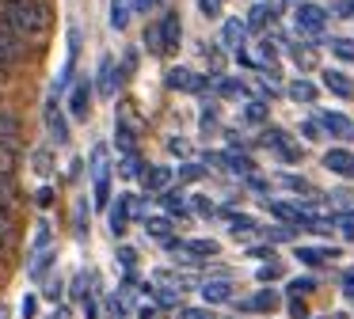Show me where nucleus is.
Returning a JSON list of instances; mask_svg holds the SVG:
<instances>
[{
    "mask_svg": "<svg viewBox=\"0 0 354 319\" xmlns=\"http://www.w3.org/2000/svg\"><path fill=\"white\" fill-rule=\"evenodd\" d=\"M0 23L27 42H42L50 35L54 15H50L46 0H0Z\"/></svg>",
    "mask_w": 354,
    "mask_h": 319,
    "instance_id": "1",
    "label": "nucleus"
},
{
    "mask_svg": "<svg viewBox=\"0 0 354 319\" xmlns=\"http://www.w3.org/2000/svg\"><path fill=\"white\" fill-rule=\"evenodd\" d=\"M27 57H31V42L19 38L16 30H8L4 23H0V68L12 72V68H19Z\"/></svg>",
    "mask_w": 354,
    "mask_h": 319,
    "instance_id": "2",
    "label": "nucleus"
},
{
    "mask_svg": "<svg viewBox=\"0 0 354 319\" xmlns=\"http://www.w3.org/2000/svg\"><path fill=\"white\" fill-rule=\"evenodd\" d=\"M69 114L77 122H88V114H92V80H77L69 84Z\"/></svg>",
    "mask_w": 354,
    "mask_h": 319,
    "instance_id": "3",
    "label": "nucleus"
},
{
    "mask_svg": "<svg viewBox=\"0 0 354 319\" xmlns=\"http://www.w3.org/2000/svg\"><path fill=\"white\" fill-rule=\"evenodd\" d=\"M293 19H297V30H305V35H320L324 23H328V8H320V4H297Z\"/></svg>",
    "mask_w": 354,
    "mask_h": 319,
    "instance_id": "4",
    "label": "nucleus"
},
{
    "mask_svg": "<svg viewBox=\"0 0 354 319\" xmlns=\"http://www.w3.org/2000/svg\"><path fill=\"white\" fill-rule=\"evenodd\" d=\"M156 27H160V38H164V57H168V53H179V42H183V27H179V12H164Z\"/></svg>",
    "mask_w": 354,
    "mask_h": 319,
    "instance_id": "5",
    "label": "nucleus"
},
{
    "mask_svg": "<svg viewBox=\"0 0 354 319\" xmlns=\"http://www.w3.org/2000/svg\"><path fill=\"white\" fill-rule=\"evenodd\" d=\"M164 84H168L171 91H202L209 80H206V76H194L191 68H171L168 80H164Z\"/></svg>",
    "mask_w": 354,
    "mask_h": 319,
    "instance_id": "6",
    "label": "nucleus"
},
{
    "mask_svg": "<svg viewBox=\"0 0 354 319\" xmlns=\"http://www.w3.org/2000/svg\"><path fill=\"white\" fill-rule=\"evenodd\" d=\"M324 167H328L331 175L354 179V152H346V148H331V152H324Z\"/></svg>",
    "mask_w": 354,
    "mask_h": 319,
    "instance_id": "7",
    "label": "nucleus"
},
{
    "mask_svg": "<svg viewBox=\"0 0 354 319\" xmlns=\"http://www.w3.org/2000/svg\"><path fill=\"white\" fill-rule=\"evenodd\" d=\"M118 84H122V72L115 68V57H111V53H103V57H100V95L111 99L118 91Z\"/></svg>",
    "mask_w": 354,
    "mask_h": 319,
    "instance_id": "8",
    "label": "nucleus"
},
{
    "mask_svg": "<svg viewBox=\"0 0 354 319\" xmlns=\"http://www.w3.org/2000/svg\"><path fill=\"white\" fill-rule=\"evenodd\" d=\"M320 126L328 129L331 137H343V141H351V137H354V122L346 118V114H339V110H324L320 114Z\"/></svg>",
    "mask_w": 354,
    "mask_h": 319,
    "instance_id": "9",
    "label": "nucleus"
},
{
    "mask_svg": "<svg viewBox=\"0 0 354 319\" xmlns=\"http://www.w3.org/2000/svg\"><path fill=\"white\" fill-rule=\"evenodd\" d=\"M130 205H133V194H122L118 202H111V232H115V235H126V224H130Z\"/></svg>",
    "mask_w": 354,
    "mask_h": 319,
    "instance_id": "10",
    "label": "nucleus"
},
{
    "mask_svg": "<svg viewBox=\"0 0 354 319\" xmlns=\"http://www.w3.org/2000/svg\"><path fill=\"white\" fill-rule=\"evenodd\" d=\"M46 129H50V137H54L57 144H69V122H65V114L57 110L54 99H50V106H46Z\"/></svg>",
    "mask_w": 354,
    "mask_h": 319,
    "instance_id": "11",
    "label": "nucleus"
},
{
    "mask_svg": "<svg viewBox=\"0 0 354 319\" xmlns=\"http://www.w3.org/2000/svg\"><path fill=\"white\" fill-rule=\"evenodd\" d=\"M278 300H282V296H278L274 289H259V293L248 296V300L240 304V308H244V311H274V308H278Z\"/></svg>",
    "mask_w": 354,
    "mask_h": 319,
    "instance_id": "12",
    "label": "nucleus"
},
{
    "mask_svg": "<svg viewBox=\"0 0 354 319\" xmlns=\"http://www.w3.org/2000/svg\"><path fill=\"white\" fill-rule=\"evenodd\" d=\"M244 38H248V19H225V27H221V42L229 46V50L244 46Z\"/></svg>",
    "mask_w": 354,
    "mask_h": 319,
    "instance_id": "13",
    "label": "nucleus"
},
{
    "mask_svg": "<svg viewBox=\"0 0 354 319\" xmlns=\"http://www.w3.org/2000/svg\"><path fill=\"white\" fill-rule=\"evenodd\" d=\"M202 300H206V304H225V300H232V285H229L225 278L206 281V285H202Z\"/></svg>",
    "mask_w": 354,
    "mask_h": 319,
    "instance_id": "14",
    "label": "nucleus"
},
{
    "mask_svg": "<svg viewBox=\"0 0 354 319\" xmlns=\"http://www.w3.org/2000/svg\"><path fill=\"white\" fill-rule=\"evenodd\" d=\"M324 88H328L331 95H339V99H351L354 95L351 80H346L343 72H335V68H324Z\"/></svg>",
    "mask_w": 354,
    "mask_h": 319,
    "instance_id": "15",
    "label": "nucleus"
},
{
    "mask_svg": "<svg viewBox=\"0 0 354 319\" xmlns=\"http://www.w3.org/2000/svg\"><path fill=\"white\" fill-rule=\"evenodd\" d=\"M267 23H274V4H267V0H259V4L248 12V30H263Z\"/></svg>",
    "mask_w": 354,
    "mask_h": 319,
    "instance_id": "16",
    "label": "nucleus"
},
{
    "mask_svg": "<svg viewBox=\"0 0 354 319\" xmlns=\"http://www.w3.org/2000/svg\"><path fill=\"white\" fill-rule=\"evenodd\" d=\"M141 179H145V190H164L171 182V167H149Z\"/></svg>",
    "mask_w": 354,
    "mask_h": 319,
    "instance_id": "17",
    "label": "nucleus"
},
{
    "mask_svg": "<svg viewBox=\"0 0 354 319\" xmlns=\"http://www.w3.org/2000/svg\"><path fill=\"white\" fill-rule=\"evenodd\" d=\"M297 258L305 266H320V262H328V258H335V251H328V247H297Z\"/></svg>",
    "mask_w": 354,
    "mask_h": 319,
    "instance_id": "18",
    "label": "nucleus"
},
{
    "mask_svg": "<svg viewBox=\"0 0 354 319\" xmlns=\"http://www.w3.org/2000/svg\"><path fill=\"white\" fill-rule=\"evenodd\" d=\"M130 12H133V4H130V0H111V27H115V30H122L126 23H130Z\"/></svg>",
    "mask_w": 354,
    "mask_h": 319,
    "instance_id": "19",
    "label": "nucleus"
},
{
    "mask_svg": "<svg viewBox=\"0 0 354 319\" xmlns=\"http://www.w3.org/2000/svg\"><path fill=\"white\" fill-rule=\"evenodd\" d=\"M290 99H293V103H313V99H316V84L293 80V84H290Z\"/></svg>",
    "mask_w": 354,
    "mask_h": 319,
    "instance_id": "20",
    "label": "nucleus"
},
{
    "mask_svg": "<svg viewBox=\"0 0 354 319\" xmlns=\"http://www.w3.org/2000/svg\"><path fill=\"white\" fill-rule=\"evenodd\" d=\"M16 240V220H12V209H0V247H8Z\"/></svg>",
    "mask_w": 354,
    "mask_h": 319,
    "instance_id": "21",
    "label": "nucleus"
},
{
    "mask_svg": "<svg viewBox=\"0 0 354 319\" xmlns=\"http://www.w3.org/2000/svg\"><path fill=\"white\" fill-rule=\"evenodd\" d=\"M217 91H221L225 99H240V95H248V88L240 80H232V76H221V80H217Z\"/></svg>",
    "mask_w": 354,
    "mask_h": 319,
    "instance_id": "22",
    "label": "nucleus"
},
{
    "mask_svg": "<svg viewBox=\"0 0 354 319\" xmlns=\"http://www.w3.org/2000/svg\"><path fill=\"white\" fill-rule=\"evenodd\" d=\"M145 232H149V235H156V240H168L171 220H168V217H145Z\"/></svg>",
    "mask_w": 354,
    "mask_h": 319,
    "instance_id": "23",
    "label": "nucleus"
},
{
    "mask_svg": "<svg viewBox=\"0 0 354 319\" xmlns=\"http://www.w3.org/2000/svg\"><path fill=\"white\" fill-rule=\"evenodd\" d=\"M145 50L153 53V57H164V38H160V27H145Z\"/></svg>",
    "mask_w": 354,
    "mask_h": 319,
    "instance_id": "24",
    "label": "nucleus"
},
{
    "mask_svg": "<svg viewBox=\"0 0 354 319\" xmlns=\"http://www.w3.org/2000/svg\"><path fill=\"white\" fill-rule=\"evenodd\" d=\"M12 171H16V148H12V141H0V175Z\"/></svg>",
    "mask_w": 354,
    "mask_h": 319,
    "instance_id": "25",
    "label": "nucleus"
},
{
    "mask_svg": "<svg viewBox=\"0 0 354 319\" xmlns=\"http://www.w3.org/2000/svg\"><path fill=\"white\" fill-rule=\"evenodd\" d=\"M183 251L202 255V258H214V255H217V243H214V240H191V243H183Z\"/></svg>",
    "mask_w": 354,
    "mask_h": 319,
    "instance_id": "26",
    "label": "nucleus"
},
{
    "mask_svg": "<svg viewBox=\"0 0 354 319\" xmlns=\"http://www.w3.org/2000/svg\"><path fill=\"white\" fill-rule=\"evenodd\" d=\"M118 171H122V179H138V175H141V160H138V152H126L122 164H118Z\"/></svg>",
    "mask_w": 354,
    "mask_h": 319,
    "instance_id": "27",
    "label": "nucleus"
},
{
    "mask_svg": "<svg viewBox=\"0 0 354 319\" xmlns=\"http://www.w3.org/2000/svg\"><path fill=\"white\" fill-rule=\"evenodd\" d=\"M331 53L339 61H354V38H331Z\"/></svg>",
    "mask_w": 354,
    "mask_h": 319,
    "instance_id": "28",
    "label": "nucleus"
},
{
    "mask_svg": "<svg viewBox=\"0 0 354 319\" xmlns=\"http://www.w3.org/2000/svg\"><path fill=\"white\" fill-rule=\"evenodd\" d=\"M95 182V209H107L111 205V175L107 179H92Z\"/></svg>",
    "mask_w": 354,
    "mask_h": 319,
    "instance_id": "29",
    "label": "nucleus"
},
{
    "mask_svg": "<svg viewBox=\"0 0 354 319\" xmlns=\"http://www.w3.org/2000/svg\"><path fill=\"white\" fill-rule=\"evenodd\" d=\"M16 202V186H12V175H0V209H12Z\"/></svg>",
    "mask_w": 354,
    "mask_h": 319,
    "instance_id": "30",
    "label": "nucleus"
},
{
    "mask_svg": "<svg viewBox=\"0 0 354 319\" xmlns=\"http://www.w3.org/2000/svg\"><path fill=\"white\" fill-rule=\"evenodd\" d=\"M164 209H168V213H187L183 190H168V194H164Z\"/></svg>",
    "mask_w": 354,
    "mask_h": 319,
    "instance_id": "31",
    "label": "nucleus"
},
{
    "mask_svg": "<svg viewBox=\"0 0 354 319\" xmlns=\"http://www.w3.org/2000/svg\"><path fill=\"white\" fill-rule=\"evenodd\" d=\"M202 175H206V167H198V164H183V167H179V182H198Z\"/></svg>",
    "mask_w": 354,
    "mask_h": 319,
    "instance_id": "32",
    "label": "nucleus"
},
{
    "mask_svg": "<svg viewBox=\"0 0 354 319\" xmlns=\"http://www.w3.org/2000/svg\"><path fill=\"white\" fill-rule=\"evenodd\" d=\"M50 262H54V255H39V258H35V266H31V278L42 281V278H46V270H50Z\"/></svg>",
    "mask_w": 354,
    "mask_h": 319,
    "instance_id": "33",
    "label": "nucleus"
},
{
    "mask_svg": "<svg viewBox=\"0 0 354 319\" xmlns=\"http://www.w3.org/2000/svg\"><path fill=\"white\" fill-rule=\"evenodd\" d=\"M12 137H16V118H8L0 110V141H12Z\"/></svg>",
    "mask_w": 354,
    "mask_h": 319,
    "instance_id": "34",
    "label": "nucleus"
},
{
    "mask_svg": "<svg viewBox=\"0 0 354 319\" xmlns=\"http://www.w3.org/2000/svg\"><path fill=\"white\" fill-rule=\"evenodd\" d=\"M313 289H316V281H313V278H293V281H290V293H293V296L313 293Z\"/></svg>",
    "mask_w": 354,
    "mask_h": 319,
    "instance_id": "35",
    "label": "nucleus"
},
{
    "mask_svg": "<svg viewBox=\"0 0 354 319\" xmlns=\"http://www.w3.org/2000/svg\"><path fill=\"white\" fill-rule=\"evenodd\" d=\"M133 68H138V50H126L122 68H118V72H122V80H126V76H133Z\"/></svg>",
    "mask_w": 354,
    "mask_h": 319,
    "instance_id": "36",
    "label": "nucleus"
},
{
    "mask_svg": "<svg viewBox=\"0 0 354 319\" xmlns=\"http://www.w3.org/2000/svg\"><path fill=\"white\" fill-rule=\"evenodd\" d=\"M168 152H171V156H191V144H187L183 137H171V141H168Z\"/></svg>",
    "mask_w": 354,
    "mask_h": 319,
    "instance_id": "37",
    "label": "nucleus"
},
{
    "mask_svg": "<svg viewBox=\"0 0 354 319\" xmlns=\"http://www.w3.org/2000/svg\"><path fill=\"white\" fill-rule=\"evenodd\" d=\"M198 12L209 15V19H217V15H221V0H198Z\"/></svg>",
    "mask_w": 354,
    "mask_h": 319,
    "instance_id": "38",
    "label": "nucleus"
},
{
    "mask_svg": "<svg viewBox=\"0 0 354 319\" xmlns=\"http://www.w3.org/2000/svg\"><path fill=\"white\" fill-rule=\"evenodd\" d=\"M35 171H39V175H50V171H54V167H50V152H35Z\"/></svg>",
    "mask_w": 354,
    "mask_h": 319,
    "instance_id": "39",
    "label": "nucleus"
},
{
    "mask_svg": "<svg viewBox=\"0 0 354 319\" xmlns=\"http://www.w3.org/2000/svg\"><path fill=\"white\" fill-rule=\"evenodd\" d=\"M19 311H24V319H35V311H39V296L27 293V296H24V304H19Z\"/></svg>",
    "mask_w": 354,
    "mask_h": 319,
    "instance_id": "40",
    "label": "nucleus"
},
{
    "mask_svg": "<svg viewBox=\"0 0 354 319\" xmlns=\"http://www.w3.org/2000/svg\"><path fill=\"white\" fill-rule=\"evenodd\" d=\"M244 118H248V122H263V118H267V106H263V103H248Z\"/></svg>",
    "mask_w": 354,
    "mask_h": 319,
    "instance_id": "41",
    "label": "nucleus"
},
{
    "mask_svg": "<svg viewBox=\"0 0 354 319\" xmlns=\"http://www.w3.org/2000/svg\"><path fill=\"white\" fill-rule=\"evenodd\" d=\"M274 278H282V266H278V262L259 266V281H274Z\"/></svg>",
    "mask_w": 354,
    "mask_h": 319,
    "instance_id": "42",
    "label": "nucleus"
},
{
    "mask_svg": "<svg viewBox=\"0 0 354 319\" xmlns=\"http://www.w3.org/2000/svg\"><path fill=\"white\" fill-rule=\"evenodd\" d=\"M267 240L286 243V240H293V228H267Z\"/></svg>",
    "mask_w": 354,
    "mask_h": 319,
    "instance_id": "43",
    "label": "nucleus"
},
{
    "mask_svg": "<svg viewBox=\"0 0 354 319\" xmlns=\"http://www.w3.org/2000/svg\"><path fill=\"white\" fill-rule=\"evenodd\" d=\"M118 262H122L126 270H130V266L138 262V251H133V247H118Z\"/></svg>",
    "mask_w": 354,
    "mask_h": 319,
    "instance_id": "44",
    "label": "nucleus"
},
{
    "mask_svg": "<svg viewBox=\"0 0 354 319\" xmlns=\"http://www.w3.org/2000/svg\"><path fill=\"white\" fill-rule=\"evenodd\" d=\"M252 228H255V220L252 217H232V232H252Z\"/></svg>",
    "mask_w": 354,
    "mask_h": 319,
    "instance_id": "45",
    "label": "nucleus"
},
{
    "mask_svg": "<svg viewBox=\"0 0 354 319\" xmlns=\"http://www.w3.org/2000/svg\"><path fill=\"white\" fill-rule=\"evenodd\" d=\"M156 296H160V304H164V308H176V304H179V293H176V289H160Z\"/></svg>",
    "mask_w": 354,
    "mask_h": 319,
    "instance_id": "46",
    "label": "nucleus"
},
{
    "mask_svg": "<svg viewBox=\"0 0 354 319\" xmlns=\"http://www.w3.org/2000/svg\"><path fill=\"white\" fill-rule=\"evenodd\" d=\"M282 182H286L290 190H308V182H305V179H297V175H282Z\"/></svg>",
    "mask_w": 354,
    "mask_h": 319,
    "instance_id": "47",
    "label": "nucleus"
},
{
    "mask_svg": "<svg viewBox=\"0 0 354 319\" xmlns=\"http://www.w3.org/2000/svg\"><path fill=\"white\" fill-rule=\"evenodd\" d=\"M339 228H343V235H346V240H354V213H346V217L339 220Z\"/></svg>",
    "mask_w": 354,
    "mask_h": 319,
    "instance_id": "48",
    "label": "nucleus"
},
{
    "mask_svg": "<svg viewBox=\"0 0 354 319\" xmlns=\"http://www.w3.org/2000/svg\"><path fill=\"white\" fill-rule=\"evenodd\" d=\"M84 217H88V202H80V205H77V232H80V235L88 232V228H84Z\"/></svg>",
    "mask_w": 354,
    "mask_h": 319,
    "instance_id": "49",
    "label": "nucleus"
},
{
    "mask_svg": "<svg viewBox=\"0 0 354 319\" xmlns=\"http://www.w3.org/2000/svg\"><path fill=\"white\" fill-rule=\"evenodd\" d=\"M35 202H39L42 209H46V205H54V190H50V186H42V190H39V197H35Z\"/></svg>",
    "mask_w": 354,
    "mask_h": 319,
    "instance_id": "50",
    "label": "nucleus"
},
{
    "mask_svg": "<svg viewBox=\"0 0 354 319\" xmlns=\"http://www.w3.org/2000/svg\"><path fill=\"white\" fill-rule=\"evenodd\" d=\"M50 243V224H39V235H35V247H46Z\"/></svg>",
    "mask_w": 354,
    "mask_h": 319,
    "instance_id": "51",
    "label": "nucleus"
},
{
    "mask_svg": "<svg viewBox=\"0 0 354 319\" xmlns=\"http://www.w3.org/2000/svg\"><path fill=\"white\" fill-rule=\"evenodd\" d=\"M156 4H164V0H133V12H153Z\"/></svg>",
    "mask_w": 354,
    "mask_h": 319,
    "instance_id": "52",
    "label": "nucleus"
},
{
    "mask_svg": "<svg viewBox=\"0 0 354 319\" xmlns=\"http://www.w3.org/2000/svg\"><path fill=\"white\" fill-rule=\"evenodd\" d=\"M183 319H214V316H209L206 308H187V311H183Z\"/></svg>",
    "mask_w": 354,
    "mask_h": 319,
    "instance_id": "53",
    "label": "nucleus"
},
{
    "mask_svg": "<svg viewBox=\"0 0 354 319\" xmlns=\"http://www.w3.org/2000/svg\"><path fill=\"white\" fill-rule=\"evenodd\" d=\"M301 133H305L308 141H316V133H320V122H305V126H301Z\"/></svg>",
    "mask_w": 354,
    "mask_h": 319,
    "instance_id": "54",
    "label": "nucleus"
},
{
    "mask_svg": "<svg viewBox=\"0 0 354 319\" xmlns=\"http://www.w3.org/2000/svg\"><path fill=\"white\" fill-rule=\"evenodd\" d=\"M194 213H202V217H209V213H214V205H209L206 197H194Z\"/></svg>",
    "mask_w": 354,
    "mask_h": 319,
    "instance_id": "55",
    "label": "nucleus"
},
{
    "mask_svg": "<svg viewBox=\"0 0 354 319\" xmlns=\"http://www.w3.org/2000/svg\"><path fill=\"white\" fill-rule=\"evenodd\" d=\"M290 316H293V319H305V304H301L297 296L290 300Z\"/></svg>",
    "mask_w": 354,
    "mask_h": 319,
    "instance_id": "56",
    "label": "nucleus"
},
{
    "mask_svg": "<svg viewBox=\"0 0 354 319\" xmlns=\"http://www.w3.org/2000/svg\"><path fill=\"white\" fill-rule=\"evenodd\" d=\"M84 316H88V319H100V308H95L92 296H84Z\"/></svg>",
    "mask_w": 354,
    "mask_h": 319,
    "instance_id": "57",
    "label": "nucleus"
},
{
    "mask_svg": "<svg viewBox=\"0 0 354 319\" xmlns=\"http://www.w3.org/2000/svg\"><path fill=\"white\" fill-rule=\"evenodd\" d=\"M62 296V281H50V289H46V300H57Z\"/></svg>",
    "mask_w": 354,
    "mask_h": 319,
    "instance_id": "58",
    "label": "nucleus"
},
{
    "mask_svg": "<svg viewBox=\"0 0 354 319\" xmlns=\"http://www.w3.org/2000/svg\"><path fill=\"white\" fill-rule=\"evenodd\" d=\"M343 293L354 300V273H346V278H343Z\"/></svg>",
    "mask_w": 354,
    "mask_h": 319,
    "instance_id": "59",
    "label": "nucleus"
},
{
    "mask_svg": "<svg viewBox=\"0 0 354 319\" xmlns=\"http://www.w3.org/2000/svg\"><path fill=\"white\" fill-rule=\"evenodd\" d=\"M138 319H156V308H153V304H145V308H138Z\"/></svg>",
    "mask_w": 354,
    "mask_h": 319,
    "instance_id": "60",
    "label": "nucleus"
},
{
    "mask_svg": "<svg viewBox=\"0 0 354 319\" xmlns=\"http://www.w3.org/2000/svg\"><path fill=\"white\" fill-rule=\"evenodd\" d=\"M54 319H69V308H57V311H54Z\"/></svg>",
    "mask_w": 354,
    "mask_h": 319,
    "instance_id": "61",
    "label": "nucleus"
},
{
    "mask_svg": "<svg viewBox=\"0 0 354 319\" xmlns=\"http://www.w3.org/2000/svg\"><path fill=\"white\" fill-rule=\"evenodd\" d=\"M0 319H8V311H4V308H0Z\"/></svg>",
    "mask_w": 354,
    "mask_h": 319,
    "instance_id": "62",
    "label": "nucleus"
},
{
    "mask_svg": "<svg viewBox=\"0 0 354 319\" xmlns=\"http://www.w3.org/2000/svg\"><path fill=\"white\" fill-rule=\"evenodd\" d=\"M0 80H4V68H0Z\"/></svg>",
    "mask_w": 354,
    "mask_h": 319,
    "instance_id": "63",
    "label": "nucleus"
},
{
    "mask_svg": "<svg viewBox=\"0 0 354 319\" xmlns=\"http://www.w3.org/2000/svg\"><path fill=\"white\" fill-rule=\"evenodd\" d=\"M0 251H4V247H0Z\"/></svg>",
    "mask_w": 354,
    "mask_h": 319,
    "instance_id": "64",
    "label": "nucleus"
}]
</instances>
